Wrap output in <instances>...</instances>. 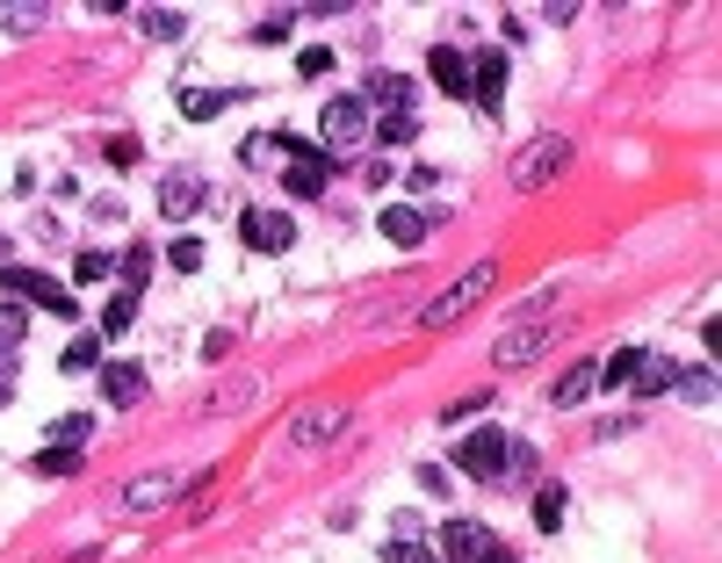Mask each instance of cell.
Returning <instances> with one entry per match:
<instances>
[{"instance_id":"obj_1","label":"cell","mask_w":722,"mask_h":563,"mask_svg":"<svg viewBox=\"0 0 722 563\" xmlns=\"http://www.w3.org/2000/svg\"><path fill=\"white\" fill-rule=\"evenodd\" d=\"M492 282H499V260H470V268L455 274V282H448V290L433 296L427 311H419V325H427V333H448L455 318H470V311L492 296Z\"/></svg>"},{"instance_id":"obj_2","label":"cell","mask_w":722,"mask_h":563,"mask_svg":"<svg viewBox=\"0 0 722 563\" xmlns=\"http://www.w3.org/2000/svg\"><path fill=\"white\" fill-rule=\"evenodd\" d=\"M564 167H571V137L542 131V137H528V153L514 159V188H520V195H534V188H550Z\"/></svg>"},{"instance_id":"obj_3","label":"cell","mask_w":722,"mask_h":563,"mask_svg":"<svg viewBox=\"0 0 722 563\" xmlns=\"http://www.w3.org/2000/svg\"><path fill=\"white\" fill-rule=\"evenodd\" d=\"M514 455H520V441H514V433H499V427H484V433H470V441H455V470H470V477H506V470H514Z\"/></svg>"},{"instance_id":"obj_4","label":"cell","mask_w":722,"mask_h":563,"mask_svg":"<svg viewBox=\"0 0 722 563\" xmlns=\"http://www.w3.org/2000/svg\"><path fill=\"white\" fill-rule=\"evenodd\" d=\"M318 137H326V159L354 153L361 137H369V102H361V94H332L326 116H318Z\"/></svg>"},{"instance_id":"obj_5","label":"cell","mask_w":722,"mask_h":563,"mask_svg":"<svg viewBox=\"0 0 722 563\" xmlns=\"http://www.w3.org/2000/svg\"><path fill=\"white\" fill-rule=\"evenodd\" d=\"M275 153H290V173H282V188H290L296 203H311V195L326 188L332 159H326V153H311V145H296V137H275Z\"/></svg>"},{"instance_id":"obj_6","label":"cell","mask_w":722,"mask_h":563,"mask_svg":"<svg viewBox=\"0 0 722 563\" xmlns=\"http://www.w3.org/2000/svg\"><path fill=\"white\" fill-rule=\"evenodd\" d=\"M492 549H499V542H492V528H484V520H448L433 556H441V563H484Z\"/></svg>"},{"instance_id":"obj_7","label":"cell","mask_w":722,"mask_h":563,"mask_svg":"<svg viewBox=\"0 0 722 563\" xmlns=\"http://www.w3.org/2000/svg\"><path fill=\"white\" fill-rule=\"evenodd\" d=\"M239 239L253 246V254H290L296 224L282 217V210H239Z\"/></svg>"},{"instance_id":"obj_8","label":"cell","mask_w":722,"mask_h":563,"mask_svg":"<svg viewBox=\"0 0 722 563\" xmlns=\"http://www.w3.org/2000/svg\"><path fill=\"white\" fill-rule=\"evenodd\" d=\"M347 419H354L347 405H311V412H296V419H290V441L296 448H318V441H332V433H347Z\"/></svg>"},{"instance_id":"obj_9","label":"cell","mask_w":722,"mask_h":563,"mask_svg":"<svg viewBox=\"0 0 722 563\" xmlns=\"http://www.w3.org/2000/svg\"><path fill=\"white\" fill-rule=\"evenodd\" d=\"M8 290L30 296V304H44V311H58V318H72V290H58L52 274H36V268H8Z\"/></svg>"},{"instance_id":"obj_10","label":"cell","mask_w":722,"mask_h":563,"mask_svg":"<svg viewBox=\"0 0 722 563\" xmlns=\"http://www.w3.org/2000/svg\"><path fill=\"white\" fill-rule=\"evenodd\" d=\"M195 210H203V173H167V181H159V217H195Z\"/></svg>"},{"instance_id":"obj_11","label":"cell","mask_w":722,"mask_h":563,"mask_svg":"<svg viewBox=\"0 0 722 563\" xmlns=\"http://www.w3.org/2000/svg\"><path fill=\"white\" fill-rule=\"evenodd\" d=\"M550 340H556V325H520V333H506V340L492 347V361H499V369H520V361H534Z\"/></svg>"},{"instance_id":"obj_12","label":"cell","mask_w":722,"mask_h":563,"mask_svg":"<svg viewBox=\"0 0 722 563\" xmlns=\"http://www.w3.org/2000/svg\"><path fill=\"white\" fill-rule=\"evenodd\" d=\"M427 72H433V87H441V94H463V102H470V58L455 52V44H433V52H427Z\"/></svg>"},{"instance_id":"obj_13","label":"cell","mask_w":722,"mask_h":563,"mask_svg":"<svg viewBox=\"0 0 722 563\" xmlns=\"http://www.w3.org/2000/svg\"><path fill=\"white\" fill-rule=\"evenodd\" d=\"M102 397L116 412H131L145 397V369H138V361H109V369H102Z\"/></svg>"},{"instance_id":"obj_14","label":"cell","mask_w":722,"mask_h":563,"mask_svg":"<svg viewBox=\"0 0 722 563\" xmlns=\"http://www.w3.org/2000/svg\"><path fill=\"white\" fill-rule=\"evenodd\" d=\"M506 94V52H477L470 58V102H499Z\"/></svg>"},{"instance_id":"obj_15","label":"cell","mask_w":722,"mask_h":563,"mask_svg":"<svg viewBox=\"0 0 722 563\" xmlns=\"http://www.w3.org/2000/svg\"><path fill=\"white\" fill-rule=\"evenodd\" d=\"M376 224H383V239H391V246H419V239L433 232V224H427V210H413V203H391Z\"/></svg>"},{"instance_id":"obj_16","label":"cell","mask_w":722,"mask_h":563,"mask_svg":"<svg viewBox=\"0 0 722 563\" xmlns=\"http://www.w3.org/2000/svg\"><path fill=\"white\" fill-rule=\"evenodd\" d=\"M361 102H383V116H413V80L405 72H376Z\"/></svg>"},{"instance_id":"obj_17","label":"cell","mask_w":722,"mask_h":563,"mask_svg":"<svg viewBox=\"0 0 722 563\" xmlns=\"http://www.w3.org/2000/svg\"><path fill=\"white\" fill-rule=\"evenodd\" d=\"M593 383H600V369H593V361H578V369H564V383H550V405H556V412L585 405V397H593Z\"/></svg>"},{"instance_id":"obj_18","label":"cell","mask_w":722,"mask_h":563,"mask_svg":"<svg viewBox=\"0 0 722 563\" xmlns=\"http://www.w3.org/2000/svg\"><path fill=\"white\" fill-rule=\"evenodd\" d=\"M173 492H181V477H173V470H159V477H138V484H131V492H123V506H131V513H153V506H167Z\"/></svg>"},{"instance_id":"obj_19","label":"cell","mask_w":722,"mask_h":563,"mask_svg":"<svg viewBox=\"0 0 722 563\" xmlns=\"http://www.w3.org/2000/svg\"><path fill=\"white\" fill-rule=\"evenodd\" d=\"M672 383H679V361H665V354H643V361H636V375H629V391H643V397L672 391Z\"/></svg>"},{"instance_id":"obj_20","label":"cell","mask_w":722,"mask_h":563,"mask_svg":"<svg viewBox=\"0 0 722 563\" xmlns=\"http://www.w3.org/2000/svg\"><path fill=\"white\" fill-rule=\"evenodd\" d=\"M232 102H239V94H210V87H181V116H189V123H210V116H224Z\"/></svg>"},{"instance_id":"obj_21","label":"cell","mask_w":722,"mask_h":563,"mask_svg":"<svg viewBox=\"0 0 722 563\" xmlns=\"http://www.w3.org/2000/svg\"><path fill=\"white\" fill-rule=\"evenodd\" d=\"M131 318H138V296L116 290V296L102 304V325H94V333H102V340H116V333H131Z\"/></svg>"},{"instance_id":"obj_22","label":"cell","mask_w":722,"mask_h":563,"mask_svg":"<svg viewBox=\"0 0 722 563\" xmlns=\"http://www.w3.org/2000/svg\"><path fill=\"white\" fill-rule=\"evenodd\" d=\"M30 470L36 477H72V470H80V448H36Z\"/></svg>"},{"instance_id":"obj_23","label":"cell","mask_w":722,"mask_h":563,"mask_svg":"<svg viewBox=\"0 0 722 563\" xmlns=\"http://www.w3.org/2000/svg\"><path fill=\"white\" fill-rule=\"evenodd\" d=\"M87 433H94V419H87V412H72V419H52V427H44V441H52V448H80Z\"/></svg>"},{"instance_id":"obj_24","label":"cell","mask_w":722,"mask_h":563,"mask_svg":"<svg viewBox=\"0 0 722 563\" xmlns=\"http://www.w3.org/2000/svg\"><path fill=\"white\" fill-rule=\"evenodd\" d=\"M534 528H542V534L564 528V492H556V484H550V492H534Z\"/></svg>"},{"instance_id":"obj_25","label":"cell","mask_w":722,"mask_h":563,"mask_svg":"<svg viewBox=\"0 0 722 563\" xmlns=\"http://www.w3.org/2000/svg\"><path fill=\"white\" fill-rule=\"evenodd\" d=\"M94 361H102V333H80V340L66 347V369H72V375H87Z\"/></svg>"},{"instance_id":"obj_26","label":"cell","mask_w":722,"mask_h":563,"mask_svg":"<svg viewBox=\"0 0 722 563\" xmlns=\"http://www.w3.org/2000/svg\"><path fill=\"white\" fill-rule=\"evenodd\" d=\"M383 563H441V556H433V549L419 542V534H397V542L383 549Z\"/></svg>"},{"instance_id":"obj_27","label":"cell","mask_w":722,"mask_h":563,"mask_svg":"<svg viewBox=\"0 0 722 563\" xmlns=\"http://www.w3.org/2000/svg\"><path fill=\"white\" fill-rule=\"evenodd\" d=\"M116 274H123V290L138 296V290H145V274H153V254H145V246H131V254H123V268H116Z\"/></svg>"},{"instance_id":"obj_28","label":"cell","mask_w":722,"mask_h":563,"mask_svg":"<svg viewBox=\"0 0 722 563\" xmlns=\"http://www.w3.org/2000/svg\"><path fill=\"white\" fill-rule=\"evenodd\" d=\"M636 361H643V347H614V354H607V383H614V391H621V383H629V375H636Z\"/></svg>"},{"instance_id":"obj_29","label":"cell","mask_w":722,"mask_h":563,"mask_svg":"<svg viewBox=\"0 0 722 563\" xmlns=\"http://www.w3.org/2000/svg\"><path fill=\"white\" fill-rule=\"evenodd\" d=\"M109 274H116L109 254H80V260H72V282H109Z\"/></svg>"},{"instance_id":"obj_30","label":"cell","mask_w":722,"mask_h":563,"mask_svg":"<svg viewBox=\"0 0 722 563\" xmlns=\"http://www.w3.org/2000/svg\"><path fill=\"white\" fill-rule=\"evenodd\" d=\"M145 30H153L159 44H173V36H181V8H153V15H145Z\"/></svg>"},{"instance_id":"obj_31","label":"cell","mask_w":722,"mask_h":563,"mask_svg":"<svg viewBox=\"0 0 722 563\" xmlns=\"http://www.w3.org/2000/svg\"><path fill=\"white\" fill-rule=\"evenodd\" d=\"M167 268H173V274H195V268H203V246H195V239H173Z\"/></svg>"},{"instance_id":"obj_32","label":"cell","mask_w":722,"mask_h":563,"mask_svg":"<svg viewBox=\"0 0 722 563\" xmlns=\"http://www.w3.org/2000/svg\"><path fill=\"white\" fill-rule=\"evenodd\" d=\"M0 30H44V8H0Z\"/></svg>"},{"instance_id":"obj_33","label":"cell","mask_w":722,"mask_h":563,"mask_svg":"<svg viewBox=\"0 0 722 563\" xmlns=\"http://www.w3.org/2000/svg\"><path fill=\"white\" fill-rule=\"evenodd\" d=\"M413 131H419L413 116H383V123H376V137H383V145H413Z\"/></svg>"},{"instance_id":"obj_34","label":"cell","mask_w":722,"mask_h":563,"mask_svg":"<svg viewBox=\"0 0 722 563\" xmlns=\"http://www.w3.org/2000/svg\"><path fill=\"white\" fill-rule=\"evenodd\" d=\"M679 383H687V397H715V369H708V361H701V369H687Z\"/></svg>"},{"instance_id":"obj_35","label":"cell","mask_w":722,"mask_h":563,"mask_svg":"<svg viewBox=\"0 0 722 563\" xmlns=\"http://www.w3.org/2000/svg\"><path fill=\"white\" fill-rule=\"evenodd\" d=\"M239 159H246V167H268V159H275V137H246Z\"/></svg>"},{"instance_id":"obj_36","label":"cell","mask_w":722,"mask_h":563,"mask_svg":"<svg viewBox=\"0 0 722 563\" xmlns=\"http://www.w3.org/2000/svg\"><path fill=\"white\" fill-rule=\"evenodd\" d=\"M326 66H332V52H326V44H311V52L296 58V72H304V80H318V72H326Z\"/></svg>"},{"instance_id":"obj_37","label":"cell","mask_w":722,"mask_h":563,"mask_svg":"<svg viewBox=\"0 0 722 563\" xmlns=\"http://www.w3.org/2000/svg\"><path fill=\"white\" fill-rule=\"evenodd\" d=\"M109 167H138V137H109Z\"/></svg>"},{"instance_id":"obj_38","label":"cell","mask_w":722,"mask_h":563,"mask_svg":"<svg viewBox=\"0 0 722 563\" xmlns=\"http://www.w3.org/2000/svg\"><path fill=\"white\" fill-rule=\"evenodd\" d=\"M8 397H15V369H0V405H8Z\"/></svg>"}]
</instances>
